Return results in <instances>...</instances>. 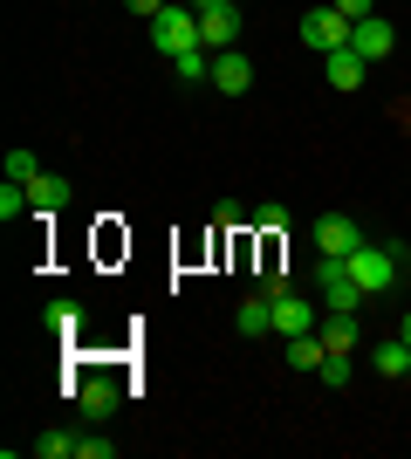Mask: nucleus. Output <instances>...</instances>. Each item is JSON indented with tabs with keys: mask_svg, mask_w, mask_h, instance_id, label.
<instances>
[{
	"mask_svg": "<svg viewBox=\"0 0 411 459\" xmlns=\"http://www.w3.org/2000/svg\"><path fill=\"white\" fill-rule=\"evenodd\" d=\"M234 329H240V336H268V329H274V295H268V288L234 308Z\"/></svg>",
	"mask_w": 411,
	"mask_h": 459,
	"instance_id": "nucleus-12",
	"label": "nucleus"
},
{
	"mask_svg": "<svg viewBox=\"0 0 411 459\" xmlns=\"http://www.w3.org/2000/svg\"><path fill=\"white\" fill-rule=\"evenodd\" d=\"M76 404L90 411V419H110L124 404V384L110 377V370H90V377H76Z\"/></svg>",
	"mask_w": 411,
	"mask_h": 459,
	"instance_id": "nucleus-6",
	"label": "nucleus"
},
{
	"mask_svg": "<svg viewBox=\"0 0 411 459\" xmlns=\"http://www.w3.org/2000/svg\"><path fill=\"white\" fill-rule=\"evenodd\" d=\"M41 323L56 329V336H82V302H69V295H56V302L41 308Z\"/></svg>",
	"mask_w": 411,
	"mask_h": 459,
	"instance_id": "nucleus-16",
	"label": "nucleus"
},
{
	"mask_svg": "<svg viewBox=\"0 0 411 459\" xmlns=\"http://www.w3.org/2000/svg\"><path fill=\"white\" fill-rule=\"evenodd\" d=\"M124 7H131V14H144V21H158L165 7H172V0H124Z\"/></svg>",
	"mask_w": 411,
	"mask_h": 459,
	"instance_id": "nucleus-26",
	"label": "nucleus"
},
{
	"mask_svg": "<svg viewBox=\"0 0 411 459\" xmlns=\"http://www.w3.org/2000/svg\"><path fill=\"white\" fill-rule=\"evenodd\" d=\"M336 7H343L350 21H371V14H377V0H336Z\"/></svg>",
	"mask_w": 411,
	"mask_h": 459,
	"instance_id": "nucleus-27",
	"label": "nucleus"
},
{
	"mask_svg": "<svg viewBox=\"0 0 411 459\" xmlns=\"http://www.w3.org/2000/svg\"><path fill=\"white\" fill-rule=\"evenodd\" d=\"M350 28H356V21L343 14L336 0H322V7H309V14H302V41H309L315 56H336V48H350Z\"/></svg>",
	"mask_w": 411,
	"mask_h": 459,
	"instance_id": "nucleus-2",
	"label": "nucleus"
},
{
	"mask_svg": "<svg viewBox=\"0 0 411 459\" xmlns=\"http://www.w3.org/2000/svg\"><path fill=\"white\" fill-rule=\"evenodd\" d=\"M309 329H315V302L295 295V288H281L274 295V336H309Z\"/></svg>",
	"mask_w": 411,
	"mask_h": 459,
	"instance_id": "nucleus-7",
	"label": "nucleus"
},
{
	"mask_svg": "<svg viewBox=\"0 0 411 459\" xmlns=\"http://www.w3.org/2000/svg\"><path fill=\"white\" fill-rule=\"evenodd\" d=\"M193 7H199V14H213V7H234V0H193Z\"/></svg>",
	"mask_w": 411,
	"mask_h": 459,
	"instance_id": "nucleus-28",
	"label": "nucleus"
},
{
	"mask_svg": "<svg viewBox=\"0 0 411 459\" xmlns=\"http://www.w3.org/2000/svg\"><path fill=\"white\" fill-rule=\"evenodd\" d=\"M288 364L295 370H322V364H330V350H322L315 329H309V336H288Z\"/></svg>",
	"mask_w": 411,
	"mask_h": 459,
	"instance_id": "nucleus-17",
	"label": "nucleus"
},
{
	"mask_svg": "<svg viewBox=\"0 0 411 459\" xmlns=\"http://www.w3.org/2000/svg\"><path fill=\"white\" fill-rule=\"evenodd\" d=\"M398 336H405V343H411V308H405V316H398Z\"/></svg>",
	"mask_w": 411,
	"mask_h": 459,
	"instance_id": "nucleus-29",
	"label": "nucleus"
},
{
	"mask_svg": "<svg viewBox=\"0 0 411 459\" xmlns=\"http://www.w3.org/2000/svg\"><path fill=\"white\" fill-rule=\"evenodd\" d=\"M35 172H41V158H35V152H7V178H21V186H28Z\"/></svg>",
	"mask_w": 411,
	"mask_h": 459,
	"instance_id": "nucleus-22",
	"label": "nucleus"
},
{
	"mask_svg": "<svg viewBox=\"0 0 411 459\" xmlns=\"http://www.w3.org/2000/svg\"><path fill=\"white\" fill-rule=\"evenodd\" d=\"M315 377H322V384H336V391H343V384H350V357H330V364L315 370Z\"/></svg>",
	"mask_w": 411,
	"mask_h": 459,
	"instance_id": "nucleus-23",
	"label": "nucleus"
},
{
	"mask_svg": "<svg viewBox=\"0 0 411 459\" xmlns=\"http://www.w3.org/2000/svg\"><path fill=\"white\" fill-rule=\"evenodd\" d=\"M371 364H377V377H398V384H405V370H411V343H405V336L377 343V350H371Z\"/></svg>",
	"mask_w": 411,
	"mask_h": 459,
	"instance_id": "nucleus-15",
	"label": "nucleus"
},
{
	"mask_svg": "<svg viewBox=\"0 0 411 459\" xmlns=\"http://www.w3.org/2000/svg\"><path fill=\"white\" fill-rule=\"evenodd\" d=\"M405 268H411V247H405Z\"/></svg>",
	"mask_w": 411,
	"mask_h": 459,
	"instance_id": "nucleus-30",
	"label": "nucleus"
},
{
	"mask_svg": "<svg viewBox=\"0 0 411 459\" xmlns=\"http://www.w3.org/2000/svg\"><path fill=\"white\" fill-rule=\"evenodd\" d=\"M199 41L213 48V56H227L240 41V7H213V14H199Z\"/></svg>",
	"mask_w": 411,
	"mask_h": 459,
	"instance_id": "nucleus-10",
	"label": "nucleus"
},
{
	"mask_svg": "<svg viewBox=\"0 0 411 459\" xmlns=\"http://www.w3.org/2000/svg\"><path fill=\"white\" fill-rule=\"evenodd\" d=\"M254 227H261V233H281V227H288V206H261Z\"/></svg>",
	"mask_w": 411,
	"mask_h": 459,
	"instance_id": "nucleus-24",
	"label": "nucleus"
},
{
	"mask_svg": "<svg viewBox=\"0 0 411 459\" xmlns=\"http://www.w3.org/2000/svg\"><path fill=\"white\" fill-rule=\"evenodd\" d=\"M213 90H219V96H247V90H254V62L234 56V48H227V56H213Z\"/></svg>",
	"mask_w": 411,
	"mask_h": 459,
	"instance_id": "nucleus-11",
	"label": "nucleus"
},
{
	"mask_svg": "<svg viewBox=\"0 0 411 459\" xmlns=\"http://www.w3.org/2000/svg\"><path fill=\"white\" fill-rule=\"evenodd\" d=\"M350 48L364 62H377V56H391V48H398V28L384 14H371V21H356V28H350Z\"/></svg>",
	"mask_w": 411,
	"mask_h": 459,
	"instance_id": "nucleus-8",
	"label": "nucleus"
},
{
	"mask_svg": "<svg viewBox=\"0 0 411 459\" xmlns=\"http://www.w3.org/2000/svg\"><path fill=\"white\" fill-rule=\"evenodd\" d=\"M110 453H117L110 439H76V459H110Z\"/></svg>",
	"mask_w": 411,
	"mask_h": 459,
	"instance_id": "nucleus-25",
	"label": "nucleus"
},
{
	"mask_svg": "<svg viewBox=\"0 0 411 459\" xmlns=\"http://www.w3.org/2000/svg\"><path fill=\"white\" fill-rule=\"evenodd\" d=\"M405 391H411V370H405Z\"/></svg>",
	"mask_w": 411,
	"mask_h": 459,
	"instance_id": "nucleus-31",
	"label": "nucleus"
},
{
	"mask_svg": "<svg viewBox=\"0 0 411 459\" xmlns=\"http://www.w3.org/2000/svg\"><path fill=\"white\" fill-rule=\"evenodd\" d=\"M315 336H322L330 357H350L356 350V316H330V323H315Z\"/></svg>",
	"mask_w": 411,
	"mask_h": 459,
	"instance_id": "nucleus-14",
	"label": "nucleus"
},
{
	"mask_svg": "<svg viewBox=\"0 0 411 459\" xmlns=\"http://www.w3.org/2000/svg\"><path fill=\"white\" fill-rule=\"evenodd\" d=\"M356 247H364V227H356V220H343V212H322V220H315V254L350 261Z\"/></svg>",
	"mask_w": 411,
	"mask_h": 459,
	"instance_id": "nucleus-5",
	"label": "nucleus"
},
{
	"mask_svg": "<svg viewBox=\"0 0 411 459\" xmlns=\"http://www.w3.org/2000/svg\"><path fill=\"white\" fill-rule=\"evenodd\" d=\"M343 268L356 274V288H364V295H384V288L398 281V254H391V247H377V240H364V247H356Z\"/></svg>",
	"mask_w": 411,
	"mask_h": 459,
	"instance_id": "nucleus-4",
	"label": "nucleus"
},
{
	"mask_svg": "<svg viewBox=\"0 0 411 459\" xmlns=\"http://www.w3.org/2000/svg\"><path fill=\"white\" fill-rule=\"evenodd\" d=\"M315 295H322V308H330V316H356V308L371 302V295L356 288V274L343 268L336 254H322V261H315Z\"/></svg>",
	"mask_w": 411,
	"mask_h": 459,
	"instance_id": "nucleus-1",
	"label": "nucleus"
},
{
	"mask_svg": "<svg viewBox=\"0 0 411 459\" xmlns=\"http://www.w3.org/2000/svg\"><path fill=\"white\" fill-rule=\"evenodd\" d=\"M151 48L158 56H185V48H206L199 41V7H165L151 21Z\"/></svg>",
	"mask_w": 411,
	"mask_h": 459,
	"instance_id": "nucleus-3",
	"label": "nucleus"
},
{
	"mask_svg": "<svg viewBox=\"0 0 411 459\" xmlns=\"http://www.w3.org/2000/svg\"><path fill=\"white\" fill-rule=\"evenodd\" d=\"M178 82H213V48H185V56H172Z\"/></svg>",
	"mask_w": 411,
	"mask_h": 459,
	"instance_id": "nucleus-18",
	"label": "nucleus"
},
{
	"mask_svg": "<svg viewBox=\"0 0 411 459\" xmlns=\"http://www.w3.org/2000/svg\"><path fill=\"white\" fill-rule=\"evenodd\" d=\"M35 459H76V432H69V425H48L35 439Z\"/></svg>",
	"mask_w": 411,
	"mask_h": 459,
	"instance_id": "nucleus-19",
	"label": "nucleus"
},
{
	"mask_svg": "<svg viewBox=\"0 0 411 459\" xmlns=\"http://www.w3.org/2000/svg\"><path fill=\"white\" fill-rule=\"evenodd\" d=\"M28 199H35V212H62V206H69V178L35 172V178H28Z\"/></svg>",
	"mask_w": 411,
	"mask_h": 459,
	"instance_id": "nucleus-13",
	"label": "nucleus"
},
{
	"mask_svg": "<svg viewBox=\"0 0 411 459\" xmlns=\"http://www.w3.org/2000/svg\"><path fill=\"white\" fill-rule=\"evenodd\" d=\"M28 212H35L28 186H21V178H7V186H0V220H28Z\"/></svg>",
	"mask_w": 411,
	"mask_h": 459,
	"instance_id": "nucleus-20",
	"label": "nucleus"
},
{
	"mask_svg": "<svg viewBox=\"0 0 411 459\" xmlns=\"http://www.w3.org/2000/svg\"><path fill=\"white\" fill-rule=\"evenodd\" d=\"M213 220H219V227H227V233L254 227V212H247V206H234V199H219V206H213Z\"/></svg>",
	"mask_w": 411,
	"mask_h": 459,
	"instance_id": "nucleus-21",
	"label": "nucleus"
},
{
	"mask_svg": "<svg viewBox=\"0 0 411 459\" xmlns=\"http://www.w3.org/2000/svg\"><path fill=\"white\" fill-rule=\"evenodd\" d=\"M322 76H330V90H364V76H371V62L356 56V48H336V56H322Z\"/></svg>",
	"mask_w": 411,
	"mask_h": 459,
	"instance_id": "nucleus-9",
	"label": "nucleus"
}]
</instances>
